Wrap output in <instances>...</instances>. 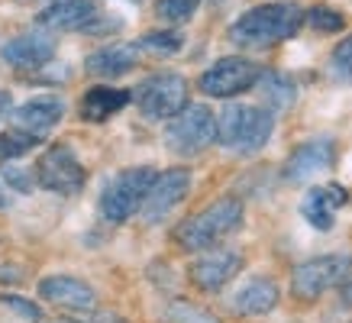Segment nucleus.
Masks as SVG:
<instances>
[{
  "label": "nucleus",
  "mask_w": 352,
  "mask_h": 323,
  "mask_svg": "<svg viewBox=\"0 0 352 323\" xmlns=\"http://www.w3.org/2000/svg\"><path fill=\"white\" fill-rule=\"evenodd\" d=\"M307 13L291 0L278 3H258L252 10H245L239 20L230 26V43L239 49H272V45L291 39L304 26Z\"/></svg>",
  "instance_id": "obj_1"
},
{
  "label": "nucleus",
  "mask_w": 352,
  "mask_h": 323,
  "mask_svg": "<svg viewBox=\"0 0 352 323\" xmlns=\"http://www.w3.org/2000/svg\"><path fill=\"white\" fill-rule=\"evenodd\" d=\"M245 220V207L239 197H220L210 207H204L201 214L188 216L178 230L175 239L184 252H207V249L220 246L226 236H233Z\"/></svg>",
  "instance_id": "obj_2"
},
{
  "label": "nucleus",
  "mask_w": 352,
  "mask_h": 323,
  "mask_svg": "<svg viewBox=\"0 0 352 323\" xmlns=\"http://www.w3.org/2000/svg\"><path fill=\"white\" fill-rule=\"evenodd\" d=\"M275 133V117L268 107L230 104L217 117V142L233 155H256Z\"/></svg>",
  "instance_id": "obj_3"
},
{
  "label": "nucleus",
  "mask_w": 352,
  "mask_h": 323,
  "mask_svg": "<svg viewBox=\"0 0 352 323\" xmlns=\"http://www.w3.org/2000/svg\"><path fill=\"white\" fill-rule=\"evenodd\" d=\"M155 178H159V172H155L152 165L123 168V172L100 191V216L113 226L126 223L129 216L142 210V201H146V194H149Z\"/></svg>",
  "instance_id": "obj_4"
},
{
  "label": "nucleus",
  "mask_w": 352,
  "mask_h": 323,
  "mask_svg": "<svg viewBox=\"0 0 352 323\" xmlns=\"http://www.w3.org/2000/svg\"><path fill=\"white\" fill-rule=\"evenodd\" d=\"M352 271L349 252H327V256L304 258L291 271V298L300 304L320 301L327 291L340 288V281Z\"/></svg>",
  "instance_id": "obj_5"
},
{
  "label": "nucleus",
  "mask_w": 352,
  "mask_h": 323,
  "mask_svg": "<svg viewBox=\"0 0 352 323\" xmlns=\"http://www.w3.org/2000/svg\"><path fill=\"white\" fill-rule=\"evenodd\" d=\"M217 142V117L207 104H188L178 117L168 120L165 126V146L182 159L201 155Z\"/></svg>",
  "instance_id": "obj_6"
},
{
  "label": "nucleus",
  "mask_w": 352,
  "mask_h": 323,
  "mask_svg": "<svg viewBox=\"0 0 352 323\" xmlns=\"http://www.w3.org/2000/svg\"><path fill=\"white\" fill-rule=\"evenodd\" d=\"M262 65H256L245 55H226V58H217L207 71H201V91L207 97H217V100H230V97H239L245 91H252L262 78Z\"/></svg>",
  "instance_id": "obj_7"
},
{
  "label": "nucleus",
  "mask_w": 352,
  "mask_h": 323,
  "mask_svg": "<svg viewBox=\"0 0 352 323\" xmlns=\"http://www.w3.org/2000/svg\"><path fill=\"white\" fill-rule=\"evenodd\" d=\"M36 184L52 194H78L87 181V168L68 142H55L36 159Z\"/></svg>",
  "instance_id": "obj_8"
},
{
  "label": "nucleus",
  "mask_w": 352,
  "mask_h": 323,
  "mask_svg": "<svg viewBox=\"0 0 352 323\" xmlns=\"http://www.w3.org/2000/svg\"><path fill=\"white\" fill-rule=\"evenodd\" d=\"M133 100L146 120H171L188 107V81L175 71H162V75L146 78L136 87Z\"/></svg>",
  "instance_id": "obj_9"
},
{
  "label": "nucleus",
  "mask_w": 352,
  "mask_h": 323,
  "mask_svg": "<svg viewBox=\"0 0 352 323\" xmlns=\"http://www.w3.org/2000/svg\"><path fill=\"white\" fill-rule=\"evenodd\" d=\"M243 252L239 249H207L201 256L191 262V269H188V278L197 291L204 294H217V291H223L230 281L243 271Z\"/></svg>",
  "instance_id": "obj_10"
},
{
  "label": "nucleus",
  "mask_w": 352,
  "mask_h": 323,
  "mask_svg": "<svg viewBox=\"0 0 352 323\" xmlns=\"http://www.w3.org/2000/svg\"><path fill=\"white\" fill-rule=\"evenodd\" d=\"M336 165V142L330 136H314V140L300 142L298 149L288 155L285 168H281V178L288 184H304L317 175L330 172Z\"/></svg>",
  "instance_id": "obj_11"
},
{
  "label": "nucleus",
  "mask_w": 352,
  "mask_h": 323,
  "mask_svg": "<svg viewBox=\"0 0 352 323\" xmlns=\"http://www.w3.org/2000/svg\"><path fill=\"white\" fill-rule=\"evenodd\" d=\"M55 58V39L49 36V30H30L16 32L7 43L0 45V62H7L16 71H36Z\"/></svg>",
  "instance_id": "obj_12"
},
{
  "label": "nucleus",
  "mask_w": 352,
  "mask_h": 323,
  "mask_svg": "<svg viewBox=\"0 0 352 323\" xmlns=\"http://www.w3.org/2000/svg\"><path fill=\"white\" fill-rule=\"evenodd\" d=\"M191 191V172L188 168H168V172H159V178L152 181L146 201H142V220L146 223H159L165 216L182 204Z\"/></svg>",
  "instance_id": "obj_13"
},
{
  "label": "nucleus",
  "mask_w": 352,
  "mask_h": 323,
  "mask_svg": "<svg viewBox=\"0 0 352 323\" xmlns=\"http://www.w3.org/2000/svg\"><path fill=\"white\" fill-rule=\"evenodd\" d=\"M39 298L72 313L97 311V291L85 278H75V275H45V278H39Z\"/></svg>",
  "instance_id": "obj_14"
},
{
  "label": "nucleus",
  "mask_w": 352,
  "mask_h": 323,
  "mask_svg": "<svg viewBox=\"0 0 352 323\" xmlns=\"http://www.w3.org/2000/svg\"><path fill=\"white\" fill-rule=\"evenodd\" d=\"M349 204V191L342 184H317L310 188L307 197L300 201V216L307 220L314 230L330 233L336 223V210Z\"/></svg>",
  "instance_id": "obj_15"
},
{
  "label": "nucleus",
  "mask_w": 352,
  "mask_h": 323,
  "mask_svg": "<svg viewBox=\"0 0 352 323\" xmlns=\"http://www.w3.org/2000/svg\"><path fill=\"white\" fill-rule=\"evenodd\" d=\"M94 20H100L97 16V7L94 0H49L43 10H39V16H36V23L43 26V30H94Z\"/></svg>",
  "instance_id": "obj_16"
},
{
  "label": "nucleus",
  "mask_w": 352,
  "mask_h": 323,
  "mask_svg": "<svg viewBox=\"0 0 352 323\" xmlns=\"http://www.w3.org/2000/svg\"><path fill=\"white\" fill-rule=\"evenodd\" d=\"M13 126L26 129V133H32V136H43L49 129H55L58 123H62L65 117V100L62 97H32V100H26V104H20V107H13Z\"/></svg>",
  "instance_id": "obj_17"
},
{
  "label": "nucleus",
  "mask_w": 352,
  "mask_h": 323,
  "mask_svg": "<svg viewBox=\"0 0 352 323\" xmlns=\"http://www.w3.org/2000/svg\"><path fill=\"white\" fill-rule=\"evenodd\" d=\"M278 301H281V288L275 285V278L256 275L230 298V307L239 317H265V313H272L278 307Z\"/></svg>",
  "instance_id": "obj_18"
},
{
  "label": "nucleus",
  "mask_w": 352,
  "mask_h": 323,
  "mask_svg": "<svg viewBox=\"0 0 352 323\" xmlns=\"http://www.w3.org/2000/svg\"><path fill=\"white\" fill-rule=\"evenodd\" d=\"M139 43H113V45H100L85 58V71L94 78H120L133 71L139 65Z\"/></svg>",
  "instance_id": "obj_19"
},
{
  "label": "nucleus",
  "mask_w": 352,
  "mask_h": 323,
  "mask_svg": "<svg viewBox=\"0 0 352 323\" xmlns=\"http://www.w3.org/2000/svg\"><path fill=\"white\" fill-rule=\"evenodd\" d=\"M129 100H133V91L97 85L81 97V120H87V123H107L113 113H120L126 107Z\"/></svg>",
  "instance_id": "obj_20"
},
{
  "label": "nucleus",
  "mask_w": 352,
  "mask_h": 323,
  "mask_svg": "<svg viewBox=\"0 0 352 323\" xmlns=\"http://www.w3.org/2000/svg\"><path fill=\"white\" fill-rule=\"evenodd\" d=\"M258 87L265 94V107L268 110H288L294 100H298V85L291 81L285 71H272L265 68L262 78H258Z\"/></svg>",
  "instance_id": "obj_21"
},
{
  "label": "nucleus",
  "mask_w": 352,
  "mask_h": 323,
  "mask_svg": "<svg viewBox=\"0 0 352 323\" xmlns=\"http://www.w3.org/2000/svg\"><path fill=\"white\" fill-rule=\"evenodd\" d=\"M43 142V136H32V133H26V129L13 126V129H3L0 133V162L7 165V162L20 159V155H26V152L32 149V146H39Z\"/></svg>",
  "instance_id": "obj_22"
},
{
  "label": "nucleus",
  "mask_w": 352,
  "mask_h": 323,
  "mask_svg": "<svg viewBox=\"0 0 352 323\" xmlns=\"http://www.w3.org/2000/svg\"><path fill=\"white\" fill-rule=\"evenodd\" d=\"M184 45V36L178 30H152L139 39V49L149 55H178Z\"/></svg>",
  "instance_id": "obj_23"
},
{
  "label": "nucleus",
  "mask_w": 352,
  "mask_h": 323,
  "mask_svg": "<svg viewBox=\"0 0 352 323\" xmlns=\"http://www.w3.org/2000/svg\"><path fill=\"white\" fill-rule=\"evenodd\" d=\"M162 317L168 323H220L210 311H204L201 304H191V301H171L165 304Z\"/></svg>",
  "instance_id": "obj_24"
},
{
  "label": "nucleus",
  "mask_w": 352,
  "mask_h": 323,
  "mask_svg": "<svg viewBox=\"0 0 352 323\" xmlns=\"http://www.w3.org/2000/svg\"><path fill=\"white\" fill-rule=\"evenodd\" d=\"M197 7H201V0H159L155 3V16L171 23V26H182L197 13Z\"/></svg>",
  "instance_id": "obj_25"
},
{
  "label": "nucleus",
  "mask_w": 352,
  "mask_h": 323,
  "mask_svg": "<svg viewBox=\"0 0 352 323\" xmlns=\"http://www.w3.org/2000/svg\"><path fill=\"white\" fill-rule=\"evenodd\" d=\"M330 71L336 81L342 85H352V32L342 39L340 45H333L330 52Z\"/></svg>",
  "instance_id": "obj_26"
},
{
  "label": "nucleus",
  "mask_w": 352,
  "mask_h": 323,
  "mask_svg": "<svg viewBox=\"0 0 352 323\" xmlns=\"http://www.w3.org/2000/svg\"><path fill=\"white\" fill-rule=\"evenodd\" d=\"M307 26L317 32H340L346 26V16L340 10H333V7H310L307 10Z\"/></svg>",
  "instance_id": "obj_27"
},
{
  "label": "nucleus",
  "mask_w": 352,
  "mask_h": 323,
  "mask_svg": "<svg viewBox=\"0 0 352 323\" xmlns=\"http://www.w3.org/2000/svg\"><path fill=\"white\" fill-rule=\"evenodd\" d=\"M3 181L10 184L13 191H20V194H30L32 188H36V175L26 172V168H16V165H3Z\"/></svg>",
  "instance_id": "obj_28"
},
{
  "label": "nucleus",
  "mask_w": 352,
  "mask_h": 323,
  "mask_svg": "<svg viewBox=\"0 0 352 323\" xmlns=\"http://www.w3.org/2000/svg\"><path fill=\"white\" fill-rule=\"evenodd\" d=\"M0 304H3V307H10V311H16L23 320H32V323L43 320V311H39L36 304H30L26 298H16V294H0Z\"/></svg>",
  "instance_id": "obj_29"
},
{
  "label": "nucleus",
  "mask_w": 352,
  "mask_h": 323,
  "mask_svg": "<svg viewBox=\"0 0 352 323\" xmlns=\"http://www.w3.org/2000/svg\"><path fill=\"white\" fill-rule=\"evenodd\" d=\"M340 301H342V307H352V271L340 281Z\"/></svg>",
  "instance_id": "obj_30"
},
{
  "label": "nucleus",
  "mask_w": 352,
  "mask_h": 323,
  "mask_svg": "<svg viewBox=\"0 0 352 323\" xmlns=\"http://www.w3.org/2000/svg\"><path fill=\"white\" fill-rule=\"evenodd\" d=\"M7 113H13V94L10 91H0V120L7 117Z\"/></svg>",
  "instance_id": "obj_31"
},
{
  "label": "nucleus",
  "mask_w": 352,
  "mask_h": 323,
  "mask_svg": "<svg viewBox=\"0 0 352 323\" xmlns=\"http://www.w3.org/2000/svg\"><path fill=\"white\" fill-rule=\"evenodd\" d=\"M0 281H20V269H0Z\"/></svg>",
  "instance_id": "obj_32"
},
{
  "label": "nucleus",
  "mask_w": 352,
  "mask_h": 323,
  "mask_svg": "<svg viewBox=\"0 0 352 323\" xmlns=\"http://www.w3.org/2000/svg\"><path fill=\"white\" fill-rule=\"evenodd\" d=\"M7 207H10V197H7V191L0 188V210H7Z\"/></svg>",
  "instance_id": "obj_33"
},
{
  "label": "nucleus",
  "mask_w": 352,
  "mask_h": 323,
  "mask_svg": "<svg viewBox=\"0 0 352 323\" xmlns=\"http://www.w3.org/2000/svg\"><path fill=\"white\" fill-rule=\"evenodd\" d=\"M45 3H49V0H45Z\"/></svg>",
  "instance_id": "obj_34"
}]
</instances>
